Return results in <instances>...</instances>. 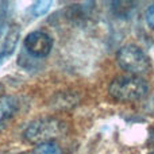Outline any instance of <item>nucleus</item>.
<instances>
[{"label": "nucleus", "mask_w": 154, "mask_h": 154, "mask_svg": "<svg viewBox=\"0 0 154 154\" xmlns=\"http://www.w3.org/2000/svg\"><path fill=\"white\" fill-rule=\"evenodd\" d=\"M147 93V82L137 75L119 76L109 84V95L120 101L141 100Z\"/></svg>", "instance_id": "obj_1"}, {"label": "nucleus", "mask_w": 154, "mask_h": 154, "mask_svg": "<svg viewBox=\"0 0 154 154\" xmlns=\"http://www.w3.org/2000/svg\"><path fill=\"white\" fill-rule=\"evenodd\" d=\"M65 126L64 122L53 118H46V119H38L30 123L29 127L24 130L23 137L30 143H48L51 142V139L58 138L61 134H64Z\"/></svg>", "instance_id": "obj_2"}, {"label": "nucleus", "mask_w": 154, "mask_h": 154, "mask_svg": "<svg viewBox=\"0 0 154 154\" xmlns=\"http://www.w3.org/2000/svg\"><path fill=\"white\" fill-rule=\"evenodd\" d=\"M116 61L122 69L131 72L138 76L149 69L150 61L149 57L143 53L141 48L135 45H126L118 51Z\"/></svg>", "instance_id": "obj_3"}, {"label": "nucleus", "mask_w": 154, "mask_h": 154, "mask_svg": "<svg viewBox=\"0 0 154 154\" xmlns=\"http://www.w3.org/2000/svg\"><path fill=\"white\" fill-rule=\"evenodd\" d=\"M53 48V39L45 31H32L26 35L24 39V49L30 56L35 58H43L50 53Z\"/></svg>", "instance_id": "obj_4"}, {"label": "nucleus", "mask_w": 154, "mask_h": 154, "mask_svg": "<svg viewBox=\"0 0 154 154\" xmlns=\"http://www.w3.org/2000/svg\"><path fill=\"white\" fill-rule=\"evenodd\" d=\"M18 109V101L12 96H2L0 97V131L7 126L12 119Z\"/></svg>", "instance_id": "obj_5"}, {"label": "nucleus", "mask_w": 154, "mask_h": 154, "mask_svg": "<svg viewBox=\"0 0 154 154\" xmlns=\"http://www.w3.org/2000/svg\"><path fill=\"white\" fill-rule=\"evenodd\" d=\"M18 37H19V29L18 27H14V29L8 32L7 38H5V42H4V45H3V49H2L3 51H0V60H2L3 57H5V56L12 53L14 48H15L16 42H18Z\"/></svg>", "instance_id": "obj_6"}, {"label": "nucleus", "mask_w": 154, "mask_h": 154, "mask_svg": "<svg viewBox=\"0 0 154 154\" xmlns=\"http://www.w3.org/2000/svg\"><path fill=\"white\" fill-rule=\"evenodd\" d=\"M32 154H61V150L53 142H48V143H41L37 145Z\"/></svg>", "instance_id": "obj_7"}, {"label": "nucleus", "mask_w": 154, "mask_h": 154, "mask_svg": "<svg viewBox=\"0 0 154 154\" xmlns=\"http://www.w3.org/2000/svg\"><path fill=\"white\" fill-rule=\"evenodd\" d=\"M50 5H51V2H37L31 8L32 15L34 16L43 15V14H46L49 11Z\"/></svg>", "instance_id": "obj_8"}, {"label": "nucleus", "mask_w": 154, "mask_h": 154, "mask_svg": "<svg viewBox=\"0 0 154 154\" xmlns=\"http://www.w3.org/2000/svg\"><path fill=\"white\" fill-rule=\"evenodd\" d=\"M146 22L152 29H154V4L150 5L146 11Z\"/></svg>", "instance_id": "obj_9"}, {"label": "nucleus", "mask_w": 154, "mask_h": 154, "mask_svg": "<svg viewBox=\"0 0 154 154\" xmlns=\"http://www.w3.org/2000/svg\"><path fill=\"white\" fill-rule=\"evenodd\" d=\"M149 154H154V152H152V153H149Z\"/></svg>", "instance_id": "obj_10"}, {"label": "nucleus", "mask_w": 154, "mask_h": 154, "mask_svg": "<svg viewBox=\"0 0 154 154\" xmlns=\"http://www.w3.org/2000/svg\"><path fill=\"white\" fill-rule=\"evenodd\" d=\"M19 154H26V153H19Z\"/></svg>", "instance_id": "obj_11"}]
</instances>
